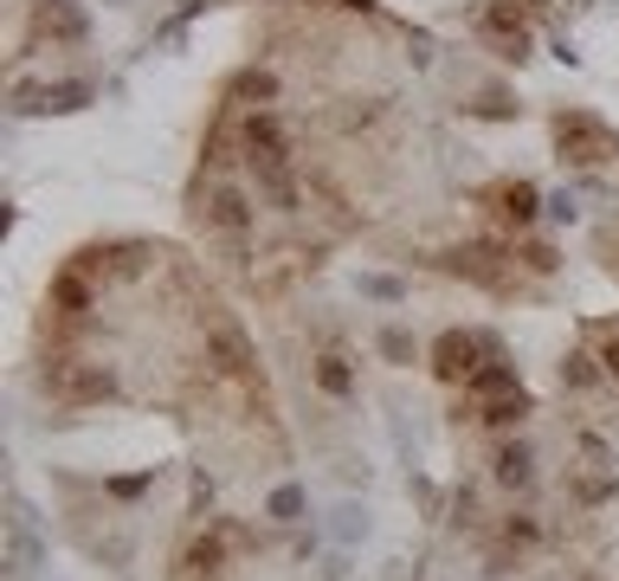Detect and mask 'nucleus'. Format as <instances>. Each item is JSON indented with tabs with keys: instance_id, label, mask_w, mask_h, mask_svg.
<instances>
[{
	"instance_id": "8",
	"label": "nucleus",
	"mask_w": 619,
	"mask_h": 581,
	"mask_svg": "<svg viewBox=\"0 0 619 581\" xmlns=\"http://www.w3.org/2000/svg\"><path fill=\"white\" fill-rule=\"evenodd\" d=\"M497 214H504L510 227H529V220H536V188H529V181L504 188V194H497Z\"/></svg>"
},
{
	"instance_id": "17",
	"label": "nucleus",
	"mask_w": 619,
	"mask_h": 581,
	"mask_svg": "<svg viewBox=\"0 0 619 581\" xmlns=\"http://www.w3.org/2000/svg\"><path fill=\"white\" fill-rule=\"evenodd\" d=\"M504 537H510V542H536L543 530H536V517H510V523H504Z\"/></svg>"
},
{
	"instance_id": "18",
	"label": "nucleus",
	"mask_w": 619,
	"mask_h": 581,
	"mask_svg": "<svg viewBox=\"0 0 619 581\" xmlns=\"http://www.w3.org/2000/svg\"><path fill=\"white\" fill-rule=\"evenodd\" d=\"M110 491H116V498H143V491H148V471H136V478H110Z\"/></svg>"
},
{
	"instance_id": "10",
	"label": "nucleus",
	"mask_w": 619,
	"mask_h": 581,
	"mask_svg": "<svg viewBox=\"0 0 619 581\" xmlns=\"http://www.w3.org/2000/svg\"><path fill=\"white\" fill-rule=\"evenodd\" d=\"M207 220H214V227H226V232H239L252 214H246V200H239L233 188H219L214 200H207Z\"/></svg>"
},
{
	"instance_id": "15",
	"label": "nucleus",
	"mask_w": 619,
	"mask_h": 581,
	"mask_svg": "<svg viewBox=\"0 0 619 581\" xmlns=\"http://www.w3.org/2000/svg\"><path fill=\"white\" fill-rule=\"evenodd\" d=\"M271 517H278V523H297V517H303V491H297V485H278V491H271Z\"/></svg>"
},
{
	"instance_id": "12",
	"label": "nucleus",
	"mask_w": 619,
	"mask_h": 581,
	"mask_svg": "<svg viewBox=\"0 0 619 581\" xmlns=\"http://www.w3.org/2000/svg\"><path fill=\"white\" fill-rule=\"evenodd\" d=\"M523 414H529V394H504V401H491L477 421H484V426H516Z\"/></svg>"
},
{
	"instance_id": "3",
	"label": "nucleus",
	"mask_w": 619,
	"mask_h": 581,
	"mask_svg": "<svg viewBox=\"0 0 619 581\" xmlns=\"http://www.w3.org/2000/svg\"><path fill=\"white\" fill-rule=\"evenodd\" d=\"M561 155L600 162V155H613V136H607L600 123H587V116H561Z\"/></svg>"
},
{
	"instance_id": "16",
	"label": "nucleus",
	"mask_w": 619,
	"mask_h": 581,
	"mask_svg": "<svg viewBox=\"0 0 619 581\" xmlns=\"http://www.w3.org/2000/svg\"><path fill=\"white\" fill-rule=\"evenodd\" d=\"M594 336H600V369H607V382H619V330L613 323H600Z\"/></svg>"
},
{
	"instance_id": "13",
	"label": "nucleus",
	"mask_w": 619,
	"mask_h": 581,
	"mask_svg": "<svg viewBox=\"0 0 619 581\" xmlns=\"http://www.w3.org/2000/svg\"><path fill=\"white\" fill-rule=\"evenodd\" d=\"M600 375H607V369H594V355H581V349L561 362V382H568V387H594Z\"/></svg>"
},
{
	"instance_id": "11",
	"label": "nucleus",
	"mask_w": 619,
	"mask_h": 581,
	"mask_svg": "<svg viewBox=\"0 0 619 581\" xmlns=\"http://www.w3.org/2000/svg\"><path fill=\"white\" fill-rule=\"evenodd\" d=\"M52 298L65 304V317H84V310H91V291H84V278H78V271H59V284H52Z\"/></svg>"
},
{
	"instance_id": "7",
	"label": "nucleus",
	"mask_w": 619,
	"mask_h": 581,
	"mask_svg": "<svg viewBox=\"0 0 619 581\" xmlns=\"http://www.w3.org/2000/svg\"><path fill=\"white\" fill-rule=\"evenodd\" d=\"M491 471H497V485H510V491H523V485L536 478V459H529V446L516 439V446H497V459H491Z\"/></svg>"
},
{
	"instance_id": "14",
	"label": "nucleus",
	"mask_w": 619,
	"mask_h": 581,
	"mask_svg": "<svg viewBox=\"0 0 619 581\" xmlns=\"http://www.w3.org/2000/svg\"><path fill=\"white\" fill-rule=\"evenodd\" d=\"M381 355H388L394 369H406V362H413V336H406L401 323H388V330H381Z\"/></svg>"
},
{
	"instance_id": "2",
	"label": "nucleus",
	"mask_w": 619,
	"mask_h": 581,
	"mask_svg": "<svg viewBox=\"0 0 619 581\" xmlns=\"http://www.w3.org/2000/svg\"><path fill=\"white\" fill-rule=\"evenodd\" d=\"M484 355H497L491 336H477V330H445L433 343V375L439 382H472L477 369H484Z\"/></svg>"
},
{
	"instance_id": "1",
	"label": "nucleus",
	"mask_w": 619,
	"mask_h": 581,
	"mask_svg": "<svg viewBox=\"0 0 619 581\" xmlns=\"http://www.w3.org/2000/svg\"><path fill=\"white\" fill-rule=\"evenodd\" d=\"M45 394L65 401V407H97V401L116 394V375H110L104 362H52L45 369Z\"/></svg>"
},
{
	"instance_id": "4",
	"label": "nucleus",
	"mask_w": 619,
	"mask_h": 581,
	"mask_svg": "<svg viewBox=\"0 0 619 581\" xmlns=\"http://www.w3.org/2000/svg\"><path fill=\"white\" fill-rule=\"evenodd\" d=\"M214 362L226 369V375H246V369H252V343H246V336H239L226 317L214 323Z\"/></svg>"
},
{
	"instance_id": "9",
	"label": "nucleus",
	"mask_w": 619,
	"mask_h": 581,
	"mask_svg": "<svg viewBox=\"0 0 619 581\" xmlns=\"http://www.w3.org/2000/svg\"><path fill=\"white\" fill-rule=\"evenodd\" d=\"M219 562H226V537H200L194 549H187L182 569H187V581H200V575H214Z\"/></svg>"
},
{
	"instance_id": "5",
	"label": "nucleus",
	"mask_w": 619,
	"mask_h": 581,
	"mask_svg": "<svg viewBox=\"0 0 619 581\" xmlns=\"http://www.w3.org/2000/svg\"><path fill=\"white\" fill-rule=\"evenodd\" d=\"M472 394H484V401H504V394H523V382H516V369L510 362H504V355H491V362H484V369H477L472 382Z\"/></svg>"
},
{
	"instance_id": "6",
	"label": "nucleus",
	"mask_w": 619,
	"mask_h": 581,
	"mask_svg": "<svg viewBox=\"0 0 619 581\" xmlns=\"http://www.w3.org/2000/svg\"><path fill=\"white\" fill-rule=\"evenodd\" d=\"M310 375H317V387L336 394V401H349V394H355V369H349V355H342V349L317 355V369H310Z\"/></svg>"
}]
</instances>
